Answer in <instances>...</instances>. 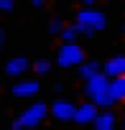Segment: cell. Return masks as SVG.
I'll return each mask as SVG.
<instances>
[{
    "instance_id": "6",
    "label": "cell",
    "mask_w": 125,
    "mask_h": 130,
    "mask_svg": "<svg viewBox=\"0 0 125 130\" xmlns=\"http://www.w3.org/2000/svg\"><path fill=\"white\" fill-rule=\"evenodd\" d=\"M102 74L107 79H117V77H125V56H112L105 61L102 67Z\"/></svg>"
},
{
    "instance_id": "9",
    "label": "cell",
    "mask_w": 125,
    "mask_h": 130,
    "mask_svg": "<svg viewBox=\"0 0 125 130\" xmlns=\"http://www.w3.org/2000/svg\"><path fill=\"white\" fill-rule=\"evenodd\" d=\"M38 92V82L36 79H21L13 84V94L15 97H33Z\"/></svg>"
},
{
    "instance_id": "16",
    "label": "cell",
    "mask_w": 125,
    "mask_h": 130,
    "mask_svg": "<svg viewBox=\"0 0 125 130\" xmlns=\"http://www.w3.org/2000/svg\"><path fill=\"white\" fill-rule=\"evenodd\" d=\"M0 10H3V13L13 10V0H0Z\"/></svg>"
},
{
    "instance_id": "17",
    "label": "cell",
    "mask_w": 125,
    "mask_h": 130,
    "mask_svg": "<svg viewBox=\"0 0 125 130\" xmlns=\"http://www.w3.org/2000/svg\"><path fill=\"white\" fill-rule=\"evenodd\" d=\"M3 41H5V36H3V28H0V48H3Z\"/></svg>"
},
{
    "instance_id": "8",
    "label": "cell",
    "mask_w": 125,
    "mask_h": 130,
    "mask_svg": "<svg viewBox=\"0 0 125 130\" xmlns=\"http://www.w3.org/2000/svg\"><path fill=\"white\" fill-rule=\"evenodd\" d=\"M28 59L26 56H15V59H10L8 64H5V74L8 77H23L26 72H28Z\"/></svg>"
},
{
    "instance_id": "4",
    "label": "cell",
    "mask_w": 125,
    "mask_h": 130,
    "mask_svg": "<svg viewBox=\"0 0 125 130\" xmlns=\"http://www.w3.org/2000/svg\"><path fill=\"white\" fill-rule=\"evenodd\" d=\"M46 115H49V105L33 102V105L18 117V125H21V130H26V127H38V125L46 120Z\"/></svg>"
},
{
    "instance_id": "2",
    "label": "cell",
    "mask_w": 125,
    "mask_h": 130,
    "mask_svg": "<svg viewBox=\"0 0 125 130\" xmlns=\"http://www.w3.org/2000/svg\"><path fill=\"white\" fill-rule=\"evenodd\" d=\"M105 23H107V18H105V13L102 10H95V8H82L79 13H77V28H79V33H84V36H95L97 31H102L105 28Z\"/></svg>"
},
{
    "instance_id": "15",
    "label": "cell",
    "mask_w": 125,
    "mask_h": 130,
    "mask_svg": "<svg viewBox=\"0 0 125 130\" xmlns=\"http://www.w3.org/2000/svg\"><path fill=\"white\" fill-rule=\"evenodd\" d=\"M49 31H51V33H61V31H64V23H61L59 18H54V21L49 23Z\"/></svg>"
},
{
    "instance_id": "5",
    "label": "cell",
    "mask_w": 125,
    "mask_h": 130,
    "mask_svg": "<svg viewBox=\"0 0 125 130\" xmlns=\"http://www.w3.org/2000/svg\"><path fill=\"white\" fill-rule=\"evenodd\" d=\"M49 112H51L56 120H74L77 105H74V102H69V100H56V102L49 107Z\"/></svg>"
},
{
    "instance_id": "7",
    "label": "cell",
    "mask_w": 125,
    "mask_h": 130,
    "mask_svg": "<svg viewBox=\"0 0 125 130\" xmlns=\"http://www.w3.org/2000/svg\"><path fill=\"white\" fill-rule=\"evenodd\" d=\"M97 115H100V110H97L92 102H84V105L77 107V112H74V122H79V125H89V122L97 120Z\"/></svg>"
},
{
    "instance_id": "10",
    "label": "cell",
    "mask_w": 125,
    "mask_h": 130,
    "mask_svg": "<svg viewBox=\"0 0 125 130\" xmlns=\"http://www.w3.org/2000/svg\"><path fill=\"white\" fill-rule=\"evenodd\" d=\"M110 97L112 102H125V77L110 79Z\"/></svg>"
},
{
    "instance_id": "11",
    "label": "cell",
    "mask_w": 125,
    "mask_h": 130,
    "mask_svg": "<svg viewBox=\"0 0 125 130\" xmlns=\"http://www.w3.org/2000/svg\"><path fill=\"white\" fill-rule=\"evenodd\" d=\"M95 130H115V115L112 112H100L95 120Z\"/></svg>"
},
{
    "instance_id": "19",
    "label": "cell",
    "mask_w": 125,
    "mask_h": 130,
    "mask_svg": "<svg viewBox=\"0 0 125 130\" xmlns=\"http://www.w3.org/2000/svg\"><path fill=\"white\" fill-rule=\"evenodd\" d=\"M122 33H125V26H122Z\"/></svg>"
},
{
    "instance_id": "12",
    "label": "cell",
    "mask_w": 125,
    "mask_h": 130,
    "mask_svg": "<svg viewBox=\"0 0 125 130\" xmlns=\"http://www.w3.org/2000/svg\"><path fill=\"white\" fill-rule=\"evenodd\" d=\"M100 74V64L97 61H84L82 67H79V77L84 79V82H89L92 77H97Z\"/></svg>"
},
{
    "instance_id": "3",
    "label": "cell",
    "mask_w": 125,
    "mask_h": 130,
    "mask_svg": "<svg viewBox=\"0 0 125 130\" xmlns=\"http://www.w3.org/2000/svg\"><path fill=\"white\" fill-rule=\"evenodd\" d=\"M56 61H59V67H64V69L82 67L84 64V48L79 43H61V48L56 54Z\"/></svg>"
},
{
    "instance_id": "14",
    "label": "cell",
    "mask_w": 125,
    "mask_h": 130,
    "mask_svg": "<svg viewBox=\"0 0 125 130\" xmlns=\"http://www.w3.org/2000/svg\"><path fill=\"white\" fill-rule=\"evenodd\" d=\"M33 72H36L38 77H43V74H49V72H51V61H49V59H38V61L33 64Z\"/></svg>"
},
{
    "instance_id": "1",
    "label": "cell",
    "mask_w": 125,
    "mask_h": 130,
    "mask_svg": "<svg viewBox=\"0 0 125 130\" xmlns=\"http://www.w3.org/2000/svg\"><path fill=\"white\" fill-rule=\"evenodd\" d=\"M84 94L89 97V102L100 110V107H112V97H110V79L100 72L97 77H92L87 84H84Z\"/></svg>"
},
{
    "instance_id": "18",
    "label": "cell",
    "mask_w": 125,
    "mask_h": 130,
    "mask_svg": "<svg viewBox=\"0 0 125 130\" xmlns=\"http://www.w3.org/2000/svg\"><path fill=\"white\" fill-rule=\"evenodd\" d=\"M122 130H125V117H122Z\"/></svg>"
},
{
    "instance_id": "13",
    "label": "cell",
    "mask_w": 125,
    "mask_h": 130,
    "mask_svg": "<svg viewBox=\"0 0 125 130\" xmlns=\"http://www.w3.org/2000/svg\"><path fill=\"white\" fill-rule=\"evenodd\" d=\"M64 38V43H77V36H79V28L77 26H64V31L59 33Z\"/></svg>"
}]
</instances>
